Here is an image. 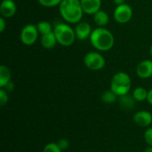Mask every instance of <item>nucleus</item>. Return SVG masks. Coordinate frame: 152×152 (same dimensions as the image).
Returning <instances> with one entry per match:
<instances>
[{
  "instance_id": "nucleus-5",
  "label": "nucleus",
  "mask_w": 152,
  "mask_h": 152,
  "mask_svg": "<svg viewBox=\"0 0 152 152\" xmlns=\"http://www.w3.org/2000/svg\"><path fill=\"white\" fill-rule=\"evenodd\" d=\"M84 64L87 69L97 71L104 68L106 64V60L98 52H89L84 57Z\"/></svg>"
},
{
  "instance_id": "nucleus-26",
  "label": "nucleus",
  "mask_w": 152,
  "mask_h": 152,
  "mask_svg": "<svg viewBox=\"0 0 152 152\" xmlns=\"http://www.w3.org/2000/svg\"><path fill=\"white\" fill-rule=\"evenodd\" d=\"M4 90H6L7 92H11V91H12L13 89H14V85H13V83L12 82V81H10L4 87Z\"/></svg>"
},
{
  "instance_id": "nucleus-9",
  "label": "nucleus",
  "mask_w": 152,
  "mask_h": 152,
  "mask_svg": "<svg viewBox=\"0 0 152 152\" xmlns=\"http://www.w3.org/2000/svg\"><path fill=\"white\" fill-rule=\"evenodd\" d=\"M75 29L77 39L85 40L86 38H90V36L93 32L91 25L86 21H79L77 23Z\"/></svg>"
},
{
  "instance_id": "nucleus-12",
  "label": "nucleus",
  "mask_w": 152,
  "mask_h": 152,
  "mask_svg": "<svg viewBox=\"0 0 152 152\" xmlns=\"http://www.w3.org/2000/svg\"><path fill=\"white\" fill-rule=\"evenodd\" d=\"M84 13L94 15L96 12L101 10L102 0H80Z\"/></svg>"
},
{
  "instance_id": "nucleus-8",
  "label": "nucleus",
  "mask_w": 152,
  "mask_h": 152,
  "mask_svg": "<svg viewBox=\"0 0 152 152\" xmlns=\"http://www.w3.org/2000/svg\"><path fill=\"white\" fill-rule=\"evenodd\" d=\"M133 120L140 127H150L152 124V114L148 110H139L134 113Z\"/></svg>"
},
{
  "instance_id": "nucleus-1",
  "label": "nucleus",
  "mask_w": 152,
  "mask_h": 152,
  "mask_svg": "<svg viewBox=\"0 0 152 152\" xmlns=\"http://www.w3.org/2000/svg\"><path fill=\"white\" fill-rule=\"evenodd\" d=\"M59 11L62 19L69 24L78 23L84 14L80 0H62Z\"/></svg>"
},
{
  "instance_id": "nucleus-7",
  "label": "nucleus",
  "mask_w": 152,
  "mask_h": 152,
  "mask_svg": "<svg viewBox=\"0 0 152 152\" xmlns=\"http://www.w3.org/2000/svg\"><path fill=\"white\" fill-rule=\"evenodd\" d=\"M114 19L118 23L126 24L133 17V9L127 4H123L120 5H117L113 12Z\"/></svg>"
},
{
  "instance_id": "nucleus-30",
  "label": "nucleus",
  "mask_w": 152,
  "mask_h": 152,
  "mask_svg": "<svg viewBox=\"0 0 152 152\" xmlns=\"http://www.w3.org/2000/svg\"><path fill=\"white\" fill-rule=\"evenodd\" d=\"M150 53H151V55L152 56V45L151 46V49H150Z\"/></svg>"
},
{
  "instance_id": "nucleus-21",
  "label": "nucleus",
  "mask_w": 152,
  "mask_h": 152,
  "mask_svg": "<svg viewBox=\"0 0 152 152\" xmlns=\"http://www.w3.org/2000/svg\"><path fill=\"white\" fill-rule=\"evenodd\" d=\"M37 1L44 7H54L60 5L62 0H37Z\"/></svg>"
},
{
  "instance_id": "nucleus-23",
  "label": "nucleus",
  "mask_w": 152,
  "mask_h": 152,
  "mask_svg": "<svg viewBox=\"0 0 152 152\" xmlns=\"http://www.w3.org/2000/svg\"><path fill=\"white\" fill-rule=\"evenodd\" d=\"M8 92L6 90H4V88H1L0 89V105L1 106H4L7 102H8Z\"/></svg>"
},
{
  "instance_id": "nucleus-22",
  "label": "nucleus",
  "mask_w": 152,
  "mask_h": 152,
  "mask_svg": "<svg viewBox=\"0 0 152 152\" xmlns=\"http://www.w3.org/2000/svg\"><path fill=\"white\" fill-rule=\"evenodd\" d=\"M144 140L148 146H152V127H147L144 132Z\"/></svg>"
},
{
  "instance_id": "nucleus-15",
  "label": "nucleus",
  "mask_w": 152,
  "mask_h": 152,
  "mask_svg": "<svg viewBox=\"0 0 152 152\" xmlns=\"http://www.w3.org/2000/svg\"><path fill=\"white\" fill-rule=\"evenodd\" d=\"M94 20L98 27L104 28L106 25H108L110 21V17H109V14L105 11L99 10L94 14Z\"/></svg>"
},
{
  "instance_id": "nucleus-29",
  "label": "nucleus",
  "mask_w": 152,
  "mask_h": 152,
  "mask_svg": "<svg viewBox=\"0 0 152 152\" xmlns=\"http://www.w3.org/2000/svg\"><path fill=\"white\" fill-rule=\"evenodd\" d=\"M144 152H152V146H148L145 150Z\"/></svg>"
},
{
  "instance_id": "nucleus-6",
  "label": "nucleus",
  "mask_w": 152,
  "mask_h": 152,
  "mask_svg": "<svg viewBox=\"0 0 152 152\" xmlns=\"http://www.w3.org/2000/svg\"><path fill=\"white\" fill-rule=\"evenodd\" d=\"M38 30L37 28V25L34 24H27L25 25L20 31V38L23 45L30 46L33 45L38 37Z\"/></svg>"
},
{
  "instance_id": "nucleus-18",
  "label": "nucleus",
  "mask_w": 152,
  "mask_h": 152,
  "mask_svg": "<svg viewBox=\"0 0 152 152\" xmlns=\"http://www.w3.org/2000/svg\"><path fill=\"white\" fill-rule=\"evenodd\" d=\"M37 28L38 33H39L41 36L45 35V34H48V33H51V32L53 31L51 23L48 22V21H46V20L39 21V22L37 24Z\"/></svg>"
},
{
  "instance_id": "nucleus-13",
  "label": "nucleus",
  "mask_w": 152,
  "mask_h": 152,
  "mask_svg": "<svg viewBox=\"0 0 152 152\" xmlns=\"http://www.w3.org/2000/svg\"><path fill=\"white\" fill-rule=\"evenodd\" d=\"M40 43H41V45L45 49H52L56 45V44H58L53 31L41 36Z\"/></svg>"
},
{
  "instance_id": "nucleus-27",
  "label": "nucleus",
  "mask_w": 152,
  "mask_h": 152,
  "mask_svg": "<svg viewBox=\"0 0 152 152\" xmlns=\"http://www.w3.org/2000/svg\"><path fill=\"white\" fill-rule=\"evenodd\" d=\"M147 102L152 106V88L149 91L148 93V98H147Z\"/></svg>"
},
{
  "instance_id": "nucleus-4",
  "label": "nucleus",
  "mask_w": 152,
  "mask_h": 152,
  "mask_svg": "<svg viewBox=\"0 0 152 152\" xmlns=\"http://www.w3.org/2000/svg\"><path fill=\"white\" fill-rule=\"evenodd\" d=\"M53 33L58 44L62 46H70L77 39L75 29L68 23H58L53 28Z\"/></svg>"
},
{
  "instance_id": "nucleus-14",
  "label": "nucleus",
  "mask_w": 152,
  "mask_h": 152,
  "mask_svg": "<svg viewBox=\"0 0 152 152\" xmlns=\"http://www.w3.org/2000/svg\"><path fill=\"white\" fill-rule=\"evenodd\" d=\"M135 102L136 101L134 99L133 95H129L128 94L123 96H119V99H118L119 106L124 110H133L134 107L135 106Z\"/></svg>"
},
{
  "instance_id": "nucleus-19",
  "label": "nucleus",
  "mask_w": 152,
  "mask_h": 152,
  "mask_svg": "<svg viewBox=\"0 0 152 152\" xmlns=\"http://www.w3.org/2000/svg\"><path fill=\"white\" fill-rule=\"evenodd\" d=\"M118 95L116 94H114L110 89L104 91L102 94V101L106 103V104H112L113 102H115L118 100Z\"/></svg>"
},
{
  "instance_id": "nucleus-17",
  "label": "nucleus",
  "mask_w": 152,
  "mask_h": 152,
  "mask_svg": "<svg viewBox=\"0 0 152 152\" xmlns=\"http://www.w3.org/2000/svg\"><path fill=\"white\" fill-rule=\"evenodd\" d=\"M148 93H149V91H147L144 87L138 86V87H136V88L133 91L132 95H133L134 99L136 102H141L147 101Z\"/></svg>"
},
{
  "instance_id": "nucleus-11",
  "label": "nucleus",
  "mask_w": 152,
  "mask_h": 152,
  "mask_svg": "<svg viewBox=\"0 0 152 152\" xmlns=\"http://www.w3.org/2000/svg\"><path fill=\"white\" fill-rule=\"evenodd\" d=\"M136 74L140 78L147 79L152 77V61L144 60L136 67Z\"/></svg>"
},
{
  "instance_id": "nucleus-10",
  "label": "nucleus",
  "mask_w": 152,
  "mask_h": 152,
  "mask_svg": "<svg viewBox=\"0 0 152 152\" xmlns=\"http://www.w3.org/2000/svg\"><path fill=\"white\" fill-rule=\"evenodd\" d=\"M17 11L16 4L13 0H2L0 4V14L4 18H11Z\"/></svg>"
},
{
  "instance_id": "nucleus-20",
  "label": "nucleus",
  "mask_w": 152,
  "mask_h": 152,
  "mask_svg": "<svg viewBox=\"0 0 152 152\" xmlns=\"http://www.w3.org/2000/svg\"><path fill=\"white\" fill-rule=\"evenodd\" d=\"M42 152H62V151L60 149L57 142H49L44 147Z\"/></svg>"
},
{
  "instance_id": "nucleus-24",
  "label": "nucleus",
  "mask_w": 152,
  "mask_h": 152,
  "mask_svg": "<svg viewBox=\"0 0 152 152\" xmlns=\"http://www.w3.org/2000/svg\"><path fill=\"white\" fill-rule=\"evenodd\" d=\"M57 143H58V146L60 147V149H61L62 151H65L66 150H68L69 147V145H70L69 141L68 139H65V138L59 140V141L57 142Z\"/></svg>"
},
{
  "instance_id": "nucleus-28",
  "label": "nucleus",
  "mask_w": 152,
  "mask_h": 152,
  "mask_svg": "<svg viewBox=\"0 0 152 152\" xmlns=\"http://www.w3.org/2000/svg\"><path fill=\"white\" fill-rule=\"evenodd\" d=\"M125 1H126V0H113V3H114L116 5H120V4H125Z\"/></svg>"
},
{
  "instance_id": "nucleus-25",
  "label": "nucleus",
  "mask_w": 152,
  "mask_h": 152,
  "mask_svg": "<svg viewBox=\"0 0 152 152\" xmlns=\"http://www.w3.org/2000/svg\"><path fill=\"white\" fill-rule=\"evenodd\" d=\"M6 27V22H5V18L4 17H0V32L3 33Z\"/></svg>"
},
{
  "instance_id": "nucleus-2",
  "label": "nucleus",
  "mask_w": 152,
  "mask_h": 152,
  "mask_svg": "<svg viewBox=\"0 0 152 152\" xmlns=\"http://www.w3.org/2000/svg\"><path fill=\"white\" fill-rule=\"evenodd\" d=\"M91 45L98 51L106 52L110 50L115 43L113 34L105 28L98 27L94 28L90 36Z\"/></svg>"
},
{
  "instance_id": "nucleus-16",
  "label": "nucleus",
  "mask_w": 152,
  "mask_h": 152,
  "mask_svg": "<svg viewBox=\"0 0 152 152\" xmlns=\"http://www.w3.org/2000/svg\"><path fill=\"white\" fill-rule=\"evenodd\" d=\"M11 70L5 65L0 66V87L4 88L11 81Z\"/></svg>"
},
{
  "instance_id": "nucleus-3",
  "label": "nucleus",
  "mask_w": 152,
  "mask_h": 152,
  "mask_svg": "<svg viewBox=\"0 0 152 152\" xmlns=\"http://www.w3.org/2000/svg\"><path fill=\"white\" fill-rule=\"evenodd\" d=\"M132 86L130 76L123 71L116 73L110 80V90L118 97L126 95L129 93Z\"/></svg>"
}]
</instances>
